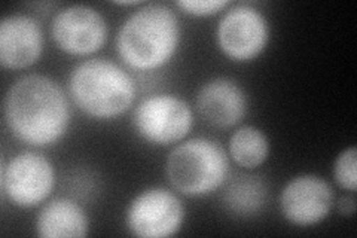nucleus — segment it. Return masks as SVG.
<instances>
[{
  "mask_svg": "<svg viewBox=\"0 0 357 238\" xmlns=\"http://www.w3.org/2000/svg\"><path fill=\"white\" fill-rule=\"evenodd\" d=\"M3 117L15 137L45 147L64 137L70 126V106L61 87L45 75H27L9 87Z\"/></svg>",
  "mask_w": 357,
  "mask_h": 238,
  "instance_id": "nucleus-1",
  "label": "nucleus"
},
{
  "mask_svg": "<svg viewBox=\"0 0 357 238\" xmlns=\"http://www.w3.org/2000/svg\"><path fill=\"white\" fill-rule=\"evenodd\" d=\"M181 42V22L167 5H143L122 22L116 51L128 67L149 72L170 63Z\"/></svg>",
  "mask_w": 357,
  "mask_h": 238,
  "instance_id": "nucleus-2",
  "label": "nucleus"
},
{
  "mask_svg": "<svg viewBox=\"0 0 357 238\" xmlns=\"http://www.w3.org/2000/svg\"><path fill=\"white\" fill-rule=\"evenodd\" d=\"M69 91L75 105L88 117L114 119L130 110L137 88L131 75L115 61L91 59L75 67Z\"/></svg>",
  "mask_w": 357,
  "mask_h": 238,
  "instance_id": "nucleus-3",
  "label": "nucleus"
},
{
  "mask_svg": "<svg viewBox=\"0 0 357 238\" xmlns=\"http://www.w3.org/2000/svg\"><path fill=\"white\" fill-rule=\"evenodd\" d=\"M229 160L223 147L206 137L182 142L167 156L165 174L170 185L188 197L213 194L227 182Z\"/></svg>",
  "mask_w": 357,
  "mask_h": 238,
  "instance_id": "nucleus-4",
  "label": "nucleus"
},
{
  "mask_svg": "<svg viewBox=\"0 0 357 238\" xmlns=\"http://www.w3.org/2000/svg\"><path fill=\"white\" fill-rule=\"evenodd\" d=\"M134 127L143 140L155 146L182 142L194 127L191 106L173 94L144 98L134 110Z\"/></svg>",
  "mask_w": 357,
  "mask_h": 238,
  "instance_id": "nucleus-5",
  "label": "nucleus"
},
{
  "mask_svg": "<svg viewBox=\"0 0 357 238\" xmlns=\"http://www.w3.org/2000/svg\"><path fill=\"white\" fill-rule=\"evenodd\" d=\"M185 206L174 192L152 186L134 197L126 211L128 231L140 238H169L181 231Z\"/></svg>",
  "mask_w": 357,
  "mask_h": 238,
  "instance_id": "nucleus-6",
  "label": "nucleus"
},
{
  "mask_svg": "<svg viewBox=\"0 0 357 238\" xmlns=\"http://www.w3.org/2000/svg\"><path fill=\"white\" fill-rule=\"evenodd\" d=\"M270 36V22L259 9L250 5L229 8L216 29L219 50L237 63L258 59L268 47Z\"/></svg>",
  "mask_w": 357,
  "mask_h": 238,
  "instance_id": "nucleus-7",
  "label": "nucleus"
},
{
  "mask_svg": "<svg viewBox=\"0 0 357 238\" xmlns=\"http://www.w3.org/2000/svg\"><path fill=\"white\" fill-rule=\"evenodd\" d=\"M55 186V168L42 154L21 152L2 165L3 195L20 209L38 207Z\"/></svg>",
  "mask_w": 357,
  "mask_h": 238,
  "instance_id": "nucleus-8",
  "label": "nucleus"
},
{
  "mask_svg": "<svg viewBox=\"0 0 357 238\" xmlns=\"http://www.w3.org/2000/svg\"><path fill=\"white\" fill-rule=\"evenodd\" d=\"M57 47L69 55L96 54L106 43L109 29L105 17L86 5H70L59 10L51 22Z\"/></svg>",
  "mask_w": 357,
  "mask_h": 238,
  "instance_id": "nucleus-9",
  "label": "nucleus"
},
{
  "mask_svg": "<svg viewBox=\"0 0 357 238\" xmlns=\"http://www.w3.org/2000/svg\"><path fill=\"white\" fill-rule=\"evenodd\" d=\"M331 184L316 174L290 179L280 194V210L286 221L296 226H312L325 221L333 207Z\"/></svg>",
  "mask_w": 357,
  "mask_h": 238,
  "instance_id": "nucleus-10",
  "label": "nucleus"
},
{
  "mask_svg": "<svg viewBox=\"0 0 357 238\" xmlns=\"http://www.w3.org/2000/svg\"><path fill=\"white\" fill-rule=\"evenodd\" d=\"M43 31L30 15L14 14L0 21V64L22 70L36 64L43 52Z\"/></svg>",
  "mask_w": 357,
  "mask_h": 238,
  "instance_id": "nucleus-11",
  "label": "nucleus"
},
{
  "mask_svg": "<svg viewBox=\"0 0 357 238\" xmlns=\"http://www.w3.org/2000/svg\"><path fill=\"white\" fill-rule=\"evenodd\" d=\"M197 107L210 126L236 127L248 113V96L241 85L229 77H213L199 88Z\"/></svg>",
  "mask_w": 357,
  "mask_h": 238,
  "instance_id": "nucleus-12",
  "label": "nucleus"
},
{
  "mask_svg": "<svg viewBox=\"0 0 357 238\" xmlns=\"http://www.w3.org/2000/svg\"><path fill=\"white\" fill-rule=\"evenodd\" d=\"M88 232V214L72 198H54L38 214L36 234L40 238H84Z\"/></svg>",
  "mask_w": 357,
  "mask_h": 238,
  "instance_id": "nucleus-13",
  "label": "nucleus"
},
{
  "mask_svg": "<svg viewBox=\"0 0 357 238\" xmlns=\"http://www.w3.org/2000/svg\"><path fill=\"white\" fill-rule=\"evenodd\" d=\"M268 201L265 180L253 174H240L231 179L222 192V204L228 213L237 218H252L259 214Z\"/></svg>",
  "mask_w": 357,
  "mask_h": 238,
  "instance_id": "nucleus-14",
  "label": "nucleus"
},
{
  "mask_svg": "<svg viewBox=\"0 0 357 238\" xmlns=\"http://www.w3.org/2000/svg\"><path fill=\"white\" fill-rule=\"evenodd\" d=\"M228 151L240 167L253 170L266 161L270 155V140L261 128L244 126L232 133Z\"/></svg>",
  "mask_w": 357,
  "mask_h": 238,
  "instance_id": "nucleus-15",
  "label": "nucleus"
},
{
  "mask_svg": "<svg viewBox=\"0 0 357 238\" xmlns=\"http://www.w3.org/2000/svg\"><path fill=\"white\" fill-rule=\"evenodd\" d=\"M333 176L337 184L350 192L357 189V151L356 146H349L340 152L333 164Z\"/></svg>",
  "mask_w": 357,
  "mask_h": 238,
  "instance_id": "nucleus-16",
  "label": "nucleus"
},
{
  "mask_svg": "<svg viewBox=\"0 0 357 238\" xmlns=\"http://www.w3.org/2000/svg\"><path fill=\"white\" fill-rule=\"evenodd\" d=\"M176 5L189 15L206 18L227 9L229 2L228 0H181Z\"/></svg>",
  "mask_w": 357,
  "mask_h": 238,
  "instance_id": "nucleus-17",
  "label": "nucleus"
},
{
  "mask_svg": "<svg viewBox=\"0 0 357 238\" xmlns=\"http://www.w3.org/2000/svg\"><path fill=\"white\" fill-rule=\"evenodd\" d=\"M338 209L344 216H353L356 211V202L351 197H342L338 202Z\"/></svg>",
  "mask_w": 357,
  "mask_h": 238,
  "instance_id": "nucleus-18",
  "label": "nucleus"
}]
</instances>
